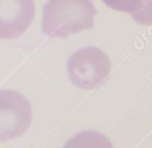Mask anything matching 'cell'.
<instances>
[{"instance_id":"cell-1","label":"cell","mask_w":152,"mask_h":148,"mask_svg":"<svg viewBox=\"0 0 152 148\" xmlns=\"http://www.w3.org/2000/svg\"><path fill=\"white\" fill-rule=\"evenodd\" d=\"M96 15L91 0H47L42 9V30L49 38H69L92 29Z\"/></svg>"},{"instance_id":"cell-2","label":"cell","mask_w":152,"mask_h":148,"mask_svg":"<svg viewBox=\"0 0 152 148\" xmlns=\"http://www.w3.org/2000/svg\"><path fill=\"white\" fill-rule=\"evenodd\" d=\"M112 71L110 56L98 47L76 50L67 61V75L75 87L93 90L99 87Z\"/></svg>"},{"instance_id":"cell-3","label":"cell","mask_w":152,"mask_h":148,"mask_svg":"<svg viewBox=\"0 0 152 148\" xmlns=\"http://www.w3.org/2000/svg\"><path fill=\"white\" fill-rule=\"evenodd\" d=\"M32 121V107L22 92L0 89V142L20 138Z\"/></svg>"},{"instance_id":"cell-4","label":"cell","mask_w":152,"mask_h":148,"mask_svg":"<svg viewBox=\"0 0 152 148\" xmlns=\"http://www.w3.org/2000/svg\"><path fill=\"white\" fill-rule=\"evenodd\" d=\"M36 16L34 0H0V40L23 35Z\"/></svg>"},{"instance_id":"cell-5","label":"cell","mask_w":152,"mask_h":148,"mask_svg":"<svg viewBox=\"0 0 152 148\" xmlns=\"http://www.w3.org/2000/svg\"><path fill=\"white\" fill-rule=\"evenodd\" d=\"M63 148H115L110 139L97 131H83L72 136Z\"/></svg>"},{"instance_id":"cell-6","label":"cell","mask_w":152,"mask_h":148,"mask_svg":"<svg viewBox=\"0 0 152 148\" xmlns=\"http://www.w3.org/2000/svg\"><path fill=\"white\" fill-rule=\"evenodd\" d=\"M102 1L110 9L131 16L139 11L145 0H102Z\"/></svg>"},{"instance_id":"cell-7","label":"cell","mask_w":152,"mask_h":148,"mask_svg":"<svg viewBox=\"0 0 152 148\" xmlns=\"http://www.w3.org/2000/svg\"><path fill=\"white\" fill-rule=\"evenodd\" d=\"M131 17L140 25L152 26V0H145L139 11Z\"/></svg>"}]
</instances>
